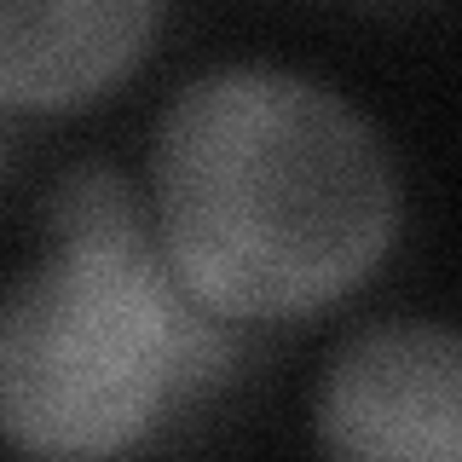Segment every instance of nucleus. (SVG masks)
I'll return each mask as SVG.
<instances>
[{"label":"nucleus","instance_id":"1","mask_svg":"<svg viewBox=\"0 0 462 462\" xmlns=\"http://www.w3.org/2000/svg\"><path fill=\"white\" fill-rule=\"evenodd\" d=\"M151 226L185 295L231 324H295L393 254L404 185L382 127L336 87L226 64L168 98Z\"/></svg>","mask_w":462,"mask_h":462},{"label":"nucleus","instance_id":"2","mask_svg":"<svg viewBox=\"0 0 462 462\" xmlns=\"http://www.w3.org/2000/svg\"><path fill=\"white\" fill-rule=\"evenodd\" d=\"M47 231L52 249L0 289V445L47 462L122 457L180 399L237 382L243 324L185 295L116 168H69Z\"/></svg>","mask_w":462,"mask_h":462},{"label":"nucleus","instance_id":"3","mask_svg":"<svg viewBox=\"0 0 462 462\" xmlns=\"http://www.w3.org/2000/svg\"><path fill=\"white\" fill-rule=\"evenodd\" d=\"M312 433L341 462L462 457V341L433 318H375L324 365Z\"/></svg>","mask_w":462,"mask_h":462},{"label":"nucleus","instance_id":"4","mask_svg":"<svg viewBox=\"0 0 462 462\" xmlns=\"http://www.w3.org/2000/svg\"><path fill=\"white\" fill-rule=\"evenodd\" d=\"M168 0H0V110L69 116L156 52Z\"/></svg>","mask_w":462,"mask_h":462},{"label":"nucleus","instance_id":"5","mask_svg":"<svg viewBox=\"0 0 462 462\" xmlns=\"http://www.w3.org/2000/svg\"><path fill=\"white\" fill-rule=\"evenodd\" d=\"M365 6H387V0H365Z\"/></svg>","mask_w":462,"mask_h":462}]
</instances>
